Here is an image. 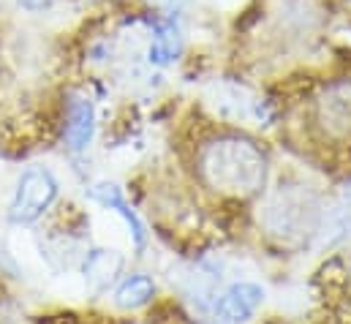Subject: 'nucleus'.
<instances>
[{
    "label": "nucleus",
    "instance_id": "f257e3e1",
    "mask_svg": "<svg viewBox=\"0 0 351 324\" xmlns=\"http://www.w3.org/2000/svg\"><path fill=\"white\" fill-rule=\"evenodd\" d=\"M199 169L210 188L237 196L256 194L267 177V161L262 150L240 137H223L204 145L199 156Z\"/></svg>",
    "mask_w": 351,
    "mask_h": 324
},
{
    "label": "nucleus",
    "instance_id": "f03ea898",
    "mask_svg": "<svg viewBox=\"0 0 351 324\" xmlns=\"http://www.w3.org/2000/svg\"><path fill=\"white\" fill-rule=\"evenodd\" d=\"M322 210L308 191H278L264 207V227L280 240H302L316 235Z\"/></svg>",
    "mask_w": 351,
    "mask_h": 324
},
{
    "label": "nucleus",
    "instance_id": "7ed1b4c3",
    "mask_svg": "<svg viewBox=\"0 0 351 324\" xmlns=\"http://www.w3.org/2000/svg\"><path fill=\"white\" fill-rule=\"evenodd\" d=\"M60 194V185L55 180V174L44 166H33L27 169L19 183H16V191H14V199L8 205V218L11 224H19V227H27V224H36L58 199Z\"/></svg>",
    "mask_w": 351,
    "mask_h": 324
},
{
    "label": "nucleus",
    "instance_id": "20e7f679",
    "mask_svg": "<svg viewBox=\"0 0 351 324\" xmlns=\"http://www.w3.org/2000/svg\"><path fill=\"white\" fill-rule=\"evenodd\" d=\"M264 303V289L251 281L232 284L213 305V314L221 324H245L256 316V311Z\"/></svg>",
    "mask_w": 351,
    "mask_h": 324
},
{
    "label": "nucleus",
    "instance_id": "39448f33",
    "mask_svg": "<svg viewBox=\"0 0 351 324\" xmlns=\"http://www.w3.org/2000/svg\"><path fill=\"white\" fill-rule=\"evenodd\" d=\"M95 134V106L88 95L74 93L66 101V123H63V139L71 150H85Z\"/></svg>",
    "mask_w": 351,
    "mask_h": 324
},
{
    "label": "nucleus",
    "instance_id": "423d86ee",
    "mask_svg": "<svg viewBox=\"0 0 351 324\" xmlns=\"http://www.w3.org/2000/svg\"><path fill=\"white\" fill-rule=\"evenodd\" d=\"M90 199H95V202H101L104 207L114 210V213L128 224V229H131V235H134V245H136V251H142V248L147 245V229H145L142 218H139V216H136V210L125 202V196L120 194V188H117V185H112V183H98V185H93V188H90Z\"/></svg>",
    "mask_w": 351,
    "mask_h": 324
},
{
    "label": "nucleus",
    "instance_id": "0eeeda50",
    "mask_svg": "<svg viewBox=\"0 0 351 324\" xmlns=\"http://www.w3.org/2000/svg\"><path fill=\"white\" fill-rule=\"evenodd\" d=\"M123 270V256L117 251H90V256L85 259V278H88L93 292H104L109 284H114V278Z\"/></svg>",
    "mask_w": 351,
    "mask_h": 324
},
{
    "label": "nucleus",
    "instance_id": "6e6552de",
    "mask_svg": "<svg viewBox=\"0 0 351 324\" xmlns=\"http://www.w3.org/2000/svg\"><path fill=\"white\" fill-rule=\"evenodd\" d=\"M322 117L324 126L330 123V128H351V82H338L332 84L324 98H322Z\"/></svg>",
    "mask_w": 351,
    "mask_h": 324
},
{
    "label": "nucleus",
    "instance_id": "1a4fd4ad",
    "mask_svg": "<svg viewBox=\"0 0 351 324\" xmlns=\"http://www.w3.org/2000/svg\"><path fill=\"white\" fill-rule=\"evenodd\" d=\"M153 294H156L153 278L136 273V275H128V278L117 286L114 303H117V308H123V311H136V308L147 305V303L153 300Z\"/></svg>",
    "mask_w": 351,
    "mask_h": 324
},
{
    "label": "nucleus",
    "instance_id": "9d476101",
    "mask_svg": "<svg viewBox=\"0 0 351 324\" xmlns=\"http://www.w3.org/2000/svg\"><path fill=\"white\" fill-rule=\"evenodd\" d=\"M180 47H182L180 30L172 22H158V27L153 33V41H150V63H156V66L172 63L180 55Z\"/></svg>",
    "mask_w": 351,
    "mask_h": 324
},
{
    "label": "nucleus",
    "instance_id": "9b49d317",
    "mask_svg": "<svg viewBox=\"0 0 351 324\" xmlns=\"http://www.w3.org/2000/svg\"><path fill=\"white\" fill-rule=\"evenodd\" d=\"M351 235V207H338V210H330L327 216H322L319 221V229H316V238L319 245L324 248H332V245L343 243Z\"/></svg>",
    "mask_w": 351,
    "mask_h": 324
},
{
    "label": "nucleus",
    "instance_id": "f8f14e48",
    "mask_svg": "<svg viewBox=\"0 0 351 324\" xmlns=\"http://www.w3.org/2000/svg\"><path fill=\"white\" fill-rule=\"evenodd\" d=\"M22 8H27V11H44V8H49L52 5V0H16Z\"/></svg>",
    "mask_w": 351,
    "mask_h": 324
},
{
    "label": "nucleus",
    "instance_id": "ddd939ff",
    "mask_svg": "<svg viewBox=\"0 0 351 324\" xmlns=\"http://www.w3.org/2000/svg\"><path fill=\"white\" fill-rule=\"evenodd\" d=\"M153 3H158L161 8H169V11H175V8H180L185 0H153Z\"/></svg>",
    "mask_w": 351,
    "mask_h": 324
}]
</instances>
